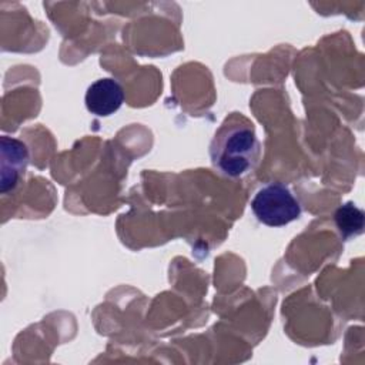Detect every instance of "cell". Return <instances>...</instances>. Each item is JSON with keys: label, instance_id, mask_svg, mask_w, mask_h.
I'll list each match as a JSON object with an SVG mask.
<instances>
[{"label": "cell", "instance_id": "obj_5", "mask_svg": "<svg viewBox=\"0 0 365 365\" xmlns=\"http://www.w3.org/2000/svg\"><path fill=\"white\" fill-rule=\"evenodd\" d=\"M335 224L344 238H351L364 230V212L355 204L346 202L341 205L334 214Z\"/></svg>", "mask_w": 365, "mask_h": 365}, {"label": "cell", "instance_id": "obj_4", "mask_svg": "<svg viewBox=\"0 0 365 365\" xmlns=\"http://www.w3.org/2000/svg\"><path fill=\"white\" fill-rule=\"evenodd\" d=\"M84 101L91 114L108 117L124 103V90L115 78H98L88 86Z\"/></svg>", "mask_w": 365, "mask_h": 365}, {"label": "cell", "instance_id": "obj_2", "mask_svg": "<svg viewBox=\"0 0 365 365\" xmlns=\"http://www.w3.org/2000/svg\"><path fill=\"white\" fill-rule=\"evenodd\" d=\"M251 210L255 218L268 227H284L298 220L302 212L299 201L281 182L261 187L251 201Z\"/></svg>", "mask_w": 365, "mask_h": 365}, {"label": "cell", "instance_id": "obj_3", "mask_svg": "<svg viewBox=\"0 0 365 365\" xmlns=\"http://www.w3.org/2000/svg\"><path fill=\"white\" fill-rule=\"evenodd\" d=\"M0 191L7 194L13 191L29 165V148L27 145L13 137L3 135L0 140Z\"/></svg>", "mask_w": 365, "mask_h": 365}, {"label": "cell", "instance_id": "obj_1", "mask_svg": "<svg viewBox=\"0 0 365 365\" xmlns=\"http://www.w3.org/2000/svg\"><path fill=\"white\" fill-rule=\"evenodd\" d=\"M261 144L252 123L244 117H230L210 144L212 167L228 178H241L258 164Z\"/></svg>", "mask_w": 365, "mask_h": 365}]
</instances>
